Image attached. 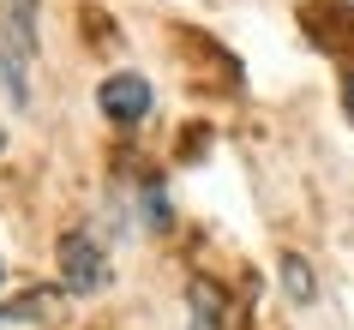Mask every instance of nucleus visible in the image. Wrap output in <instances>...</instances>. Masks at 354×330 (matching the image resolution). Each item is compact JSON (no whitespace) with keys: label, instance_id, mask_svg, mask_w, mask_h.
<instances>
[{"label":"nucleus","instance_id":"423d86ee","mask_svg":"<svg viewBox=\"0 0 354 330\" xmlns=\"http://www.w3.org/2000/svg\"><path fill=\"white\" fill-rule=\"evenodd\" d=\"M348 114H354V84H348Z\"/></svg>","mask_w":354,"mask_h":330},{"label":"nucleus","instance_id":"7ed1b4c3","mask_svg":"<svg viewBox=\"0 0 354 330\" xmlns=\"http://www.w3.org/2000/svg\"><path fill=\"white\" fill-rule=\"evenodd\" d=\"M0 330H55V294H24L0 306Z\"/></svg>","mask_w":354,"mask_h":330},{"label":"nucleus","instance_id":"20e7f679","mask_svg":"<svg viewBox=\"0 0 354 330\" xmlns=\"http://www.w3.org/2000/svg\"><path fill=\"white\" fill-rule=\"evenodd\" d=\"M192 330H223V294L210 282H192Z\"/></svg>","mask_w":354,"mask_h":330},{"label":"nucleus","instance_id":"39448f33","mask_svg":"<svg viewBox=\"0 0 354 330\" xmlns=\"http://www.w3.org/2000/svg\"><path fill=\"white\" fill-rule=\"evenodd\" d=\"M282 288H288V300H313V271H306V258H282Z\"/></svg>","mask_w":354,"mask_h":330},{"label":"nucleus","instance_id":"0eeeda50","mask_svg":"<svg viewBox=\"0 0 354 330\" xmlns=\"http://www.w3.org/2000/svg\"><path fill=\"white\" fill-rule=\"evenodd\" d=\"M0 150H6V132H0Z\"/></svg>","mask_w":354,"mask_h":330},{"label":"nucleus","instance_id":"f03ea898","mask_svg":"<svg viewBox=\"0 0 354 330\" xmlns=\"http://www.w3.org/2000/svg\"><path fill=\"white\" fill-rule=\"evenodd\" d=\"M96 102H102V114H109L114 127H138L150 114V84L138 73H109L96 84Z\"/></svg>","mask_w":354,"mask_h":330},{"label":"nucleus","instance_id":"f257e3e1","mask_svg":"<svg viewBox=\"0 0 354 330\" xmlns=\"http://www.w3.org/2000/svg\"><path fill=\"white\" fill-rule=\"evenodd\" d=\"M60 282L73 294H102L109 288V253L91 235H66L60 240Z\"/></svg>","mask_w":354,"mask_h":330}]
</instances>
